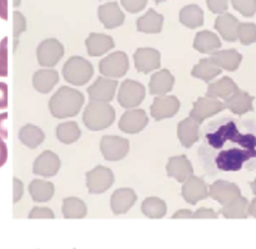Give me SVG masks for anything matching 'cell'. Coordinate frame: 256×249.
<instances>
[{"label": "cell", "mask_w": 256, "mask_h": 249, "mask_svg": "<svg viewBox=\"0 0 256 249\" xmlns=\"http://www.w3.org/2000/svg\"><path fill=\"white\" fill-rule=\"evenodd\" d=\"M198 162L209 176L256 171V118L222 116L200 132Z\"/></svg>", "instance_id": "cell-1"}, {"label": "cell", "mask_w": 256, "mask_h": 249, "mask_svg": "<svg viewBox=\"0 0 256 249\" xmlns=\"http://www.w3.org/2000/svg\"><path fill=\"white\" fill-rule=\"evenodd\" d=\"M84 103L81 91L70 86H62L49 100V111L56 118L74 117Z\"/></svg>", "instance_id": "cell-2"}, {"label": "cell", "mask_w": 256, "mask_h": 249, "mask_svg": "<svg viewBox=\"0 0 256 249\" xmlns=\"http://www.w3.org/2000/svg\"><path fill=\"white\" fill-rule=\"evenodd\" d=\"M82 120L84 126L91 131H102L113 125L116 120V109L109 103L91 100L84 108Z\"/></svg>", "instance_id": "cell-3"}, {"label": "cell", "mask_w": 256, "mask_h": 249, "mask_svg": "<svg viewBox=\"0 0 256 249\" xmlns=\"http://www.w3.org/2000/svg\"><path fill=\"white\" fill-rule=\"evenodd\" d=\"M64 80L70 85H86L94 75V67L84 57H70L62 68Z\"/></svg>", "instance_id": "cell-4"}, {"label": "cell", "mask_w": 256, "mask_h": 249, "mask_svg": "<svg viewBox=\"0 0 256 249\" xmlns=\"http://www.w3.org/2000/svg\"><path fill=\"white\" fill-rule=\"evenodd\" d=\"M146 97L145 86L134 80H124L118 91V103L124 109L138 107Z\"/></svg>", "instance_id": "cell-5"}, {"label": "cell", "mask_w": 256, "mask_h": 249, "mask_svg": "<svg viewBox=\"0 0 256 249\" xmlns=\"http://www.w3.org/2000/svg\"><path fill=\"white\" fill-rule=\"evenodd\" d=\"M130 68V61L124 52H114L108 54L104 59H102L99 63L100 74L109 79H120L127 74Z\"/></svg>", "instance_id": "cell-6"}, {"label": "cell", "mask_w": 256, "mask_h": 249, "mask_svg": "<svg viewBox=\"0 0 256 249\" xmlns=\"http://www.w3.org/2000/svg\"><path fill=\"white\" fill-rule=\"evenodd\" d=\"M100 152L106 161H122L130 152V141L116 135H104L100 140Z\"/></svg>", "instance_id": "cell-7"}, {"label": "cell", "mask_w": 256, "mask_h": 249, "mask_svg": "<svg viewBox=\"0 0 256 249\" xmlns=\"http://www.w3.org/2000/svg\"><path fill=\"white\" fill-rule=\"evenodd\" d=\"M38 62L41 67L52 68L64 56V47L56 39H46L38 47Z\"/></svg>", "instance_id": "cell-8"}, {"label": "cell", "mask_w": 256, "mask_h": 249, "mask_svg": "<svg viewBox=\"0 0 256 249\" xmlns=\"http://www.w3.org/2000/svg\"><path fill=\"white\" fill-rule=\"evenodd\" d=\"M114 175L110 168L96 166L86 173V186L90 194H102L112 188Z\"/></svg>", "instance_id": "cell-9"}, {"label": "cell", "mask_w": 256, "mask_h": 249, "mask_svg": "<svg viewBox=\"0 0 256 249\" xmlns=\"http://www.w3.org/2000/svg\"><path fill=\"white\" fill-rule=\"evenodd\" d=\"M224 109H226L224 102H220V100L216 99V98L201 97L194 103V107H192L191 112H190V117L194 118L196 122L201 125L205 120L218 115Z\"/></svg>", "instance_id": "cell-10"}, {"label": "cell", "mask_w": 256, "mask_h": 249, "mask_svg": "<svg viewBox=\"0 0 256 249\" xmlns=\"http://www.w3.org/2000/svg\"><path fill=\"white\" fill-rule=\"evenodd\" d=\"M180 108V102L174 95H160L156 97L150 107V113L155 121L174 117Z\"/></svg>", "instance_id": "cell-11"}, {"label": "cell", "mask_w": 256, "mask_h": 249, "mask_svg": "<svg viewBox=\"0 0 256 249\" xmlns=\"http://www.w3.org/2000/svg\"><path fill=\"white\" fill-rule=\"evenodd\" d=\"M118 82L114 79L105 76H99L95 80L92 85L88 88V94L90 100L94 102L109 103L114 99Z\"/></svg>", "instance_id": "cell-12"}, {"label": "cell", "mask_w": 256, "mask_h": 249, "mask_svg": "<svg viewBox=\"0 0 256 249\" xmlns=\"http://www.w3.org/2000/svg\"><path fill=\"white\" fill-rule=\"evenodd\" d=\"M182 196L190 204H198L200 200L206 199L209 196V186L204 181V179H201L198 176H191L184 182Z\"/></svg>", "instance_id": "cell-13"}, {"label": "cell", "mask_w": 256, "mask_h": 249, "mask_svg": "<svg viewBox=\"0 0 256 249\" xmlns=\"http://www.w3.org/2000/svg\"><path fill=\"white\" fill-rule=\"evenodd\" d=\"M209 196L216 202L220 203L222 205H226L240 198L241 190L234 182L226 181V180H216V182H212L209 186Z\"/></svg>", "instance_id": "cell-14"}, {"label": "cell", "mask_w": 256, "mask_h": 249, "mask_svg": "<svg viewBox=\"0 0 256 249\" xmlns=\"http://www.w3.org/2000/svg\"><path fill=\"white\" fill-rule=\"evenodd\" d=\"M134 67L141 74H148L155 70H159L162 58L159 50L154 48H138L134 54Z\"/></svg>", "instance_id": "cell-15"}, {"label": "cell", "mask_w": 256, "mask_h": 249, "mask_svg": "<svg viewBox=\"0 0 256 249\" xmlns=\"http://www.w3.org/2000/svg\"><path fill=\"white\" fill-rule=\"evenodd\" d=\"M148 123V117L144 109H127L120 121V131L126 134H138Z\"/></svg>", "instance_id": "cell-16"}, {"label": "cell", "mask_w": 256, "mask_h": 249, "mask_svg": "<svg viewBox=\"0 0 256 249\" xmlns=\"http://www.w3.org/2000/svg\"><path fill=\"white\" fill-rule=\"evenodd\" d=\"M60 170V159L58 154L52 150H45L41 153L34 162L32 172L42 177H52Z\"/></svg>", "instance_id": "cell-17"}, {"label": "cell", "mask_w": 256, "mask_h": 249, "mask_svg": "<svg viewBox=\"0 0 256 249\" xmlns=\"http://www.w3.org/2000/svg\"><path fill=\"white\" fill-rule=\"evenodd\" d=\"M166 175L173 177L178 182H184L194 176V167L187 155H174L166 162Z\"/></svg>", "instance_id": "cell-18"}, {"label": "cell", "mask_w": 256, "mask_h": 249, "mask_svg": "<svg viewBox=\"0 0 256 249\" xmlns=\"http://www.w3.org/2000/svg\"><path fill=\"white\" fill-rule=\"evenodd\" d=\"M98 17L105 29L108 30L116 29L122 26L124 22V13L122 12V9L116 2H110L108 4L100 6L98 8Z\"/></svg>", "instance_id": "cell-19"}, {"label": "cell", "mask_w": 256, "mask_h": 249, "mask_svg": "<svg viewBox=\"0 0 256 249\" xmlns=\"http://www.w3.org/2000/svg\"><path fill=\"white\" fill-rule=\"evenodd\" d=\"M177 138L184 148L194 147L200 140V123L191 117L182 120L177 126Z\"/></svg>", "instance_id": "cell-20"}, {"label": "cell", "mask_w": 256, "mask_h": 249, "mask_svg": "<svg viewBox=\"0 0 256 249\" xmlns=\"http://www.w3.org/2000/svg\"><path fill=\"white\" fill-rule=\"evenodd\" d=\"M137 195L134 189L120 188L110 196V208L114 214H124L134 207Z\"/></svg>", "instance_id": "cell-21"}, {"label": "cell", "mask_w": 256, "mask_h": 249, "mask_svg": "<svg viewBox=\"0 0 256 249\" xmlns=\"http://www.w3.org/2000/svg\"><path fill=\"white\" fill-rule=\"evenodd\" d=\"M116 47L114 40L112 36L105 35V34L92 33L86 39V49L90 57H100L104 56Z\"/></svg>", "instance_id": "cell-22"}, {"label": "cell", "mask_w": 256, "mask_h": 249, "mask_svg": "<svg viewBox=\"0 0 256 249\" xmlns=\"http://www.w3.org/2000/svg\"><path fill=\"white\" fill-rule=\"evenodd\" d=\"M174 86V76L169 70H160L152 75L148 89H150V94L156 95H166L169 91H172Z\"/></svg>", "instance_id": "cell-23"}, {"label": "cell", "mask_w": 256, "mask_h": 249, "mask_svg": "<svg viewBox=\"0 0 256 249\" xmlns=\"http://www.w3.org/2000/svg\"><path fill=\"white\" fill-rule=\"evenodd\" d=\"M238 25V20L234 16H232L230 13H223L216 17L214 27L224 40L233 43V41L238 40V35H237Z\"/></svg>", "instance_id": "cell-24"}, {"label": "cell", "mask_w": 256, "mask_h": 249, "mask_svg": "<svg viewBox=\"0 0 256 249\" xmlns=\"http://www.w3.org/2000/svg\"><path fill=\"white\" fill-rule=\"evenodd\" d=\"M252 102V95H250L248 93H246V91H242L238 89L230 99H227L224 102V104H226V108L230 109L233 115L244 116L246 115L248 112L254 111Z\"/></svg>", "instance_id": "cell-25"}, {"label": "cell", "mask_w": 256, "mask_h": 249, "mask_svg": "<svg viewBox=\"0 0 256 249\" xmlns=\"http://www.w3.org/2000/svg\"><path fill=\"white\" fill-rule=\"evenodd\" d=\"M59 74L52 68L36 71L32 76V85L36 91L41 94H48L52 90V88L58 84Z\"/></svg>", "instance_id": "cell-26"}, {"label": "cell", "mask_w": 256, "mask_h": 249, "mask_svg": "<svg viewBox=\"0 0 256 249\" xmlns=\"http://www.w3.org/2000/svg\"><path fill=\"white\" fill-rule=\"evenodd\" d=\"M238 90V86L236 85V82L233 81L230 77L224 76L220 80L216 82H212L209 86H208L206 97L216 98L219 100H226L230 99L236 91Z\"/></svg>", "instance_id": "cell-27"}, {"label": "cell", "mask_w": 256, "mask_h": 249, "mask_svg": "<svg viewBox=\"0 0 256 249\" xmlns=\"http://www.w3.org/2000/svg\"><path fill=\"white\" fill-rule=\"evenodd\" d=\"M210 58L219 68L226 71H236L242 62V56L236 49L216 50Z\"/></svg>", "instance_id": "cell-28"}, {"label": "cell", "mask_w": 256, "mask_h": 249, "mask_svg": "<svg viewBox=\"0 0 256 249\" xmlns=\"http://www.w3.org/2000/svg\"><path fill=\"white\" fill-rule=\"evenodd\" d=\"M137 30L144 34H159L163 29L164 17L155 9H148V12L137 20Z\"/></svg>", "instance_id": "cell-29"}, {"label": "cell", "mask_w": 256, "mask_h": 249, "mask_svg": "<svg viewBox=\"0 0 256 249\" xmlns=\"http://www.w3.org/2000/svg\"><path fill=\"white\" fill-rule=\"evenodd\" d=\"M220 47L222 43L218 35L212 33V31H208V30H204V31H200V33L196 34L195 40H194V49L202 54L214 53Z\"/></svg>", "instance_id": "cell-30"}, {"label": "cell", "mask_w": 256, "mask_h": 249, "mask_svg": "<svg viewBox=\"0 0 256 249\" xmlns=\"http://www.w3.org/2000/svg\"><path fill=\"white\" fill-rule=\"evenodd\" d=\"M222 74V68L212 61V58H204L198 62L195 67L192 68L191 76L195 79H200L205 82H210L212 79H216L218 75Z\"/></svg>", "instance_id": "cell-31"}, {"label": "cell", "mask_w": 256, "mask_h": 249, "mask_svg": "<svg viewBox=\"0 0 256 249\" xmlns=\"http://www.w3.org/2000/svg\"><path fill=\"white\" fill-rule=\"evenodd\" d=\"M180 22L188 29H198L204 25V12L196 4L184 7L180 12Z\"/></svg>", "instance_id": "cell-32"}, {"label": "cell", "mask_w": 256, "mask_h": 249, "mask_svg": "<svg viewBox=\"0 0 256 249\" xmlns=\"http://www.w3.org/2000/svg\"><path fill=\"white\" fill-rule=\"evenodd\" d=\"M20 143L26 145L30 149H36L42 141L45 140V134L40 127L28 123L26 126H24L20 130Z\"/></svg>", "instance_id": "cell-33"}, {"label": "cell", "mask_w": 256, "mask_h": 249, "mask_svg": "<svg viewBox=\"0 0 256 249\" xmlns=\"http://www.w3.org/2000/svg\"><path fill=\"white\" fill-rule=\"evenodd\" d=\"M28 191L35 202L44 203L52 199L56 189H54V184L52 182L45 181V180H34L28 185Z\"/></svg>", "instance_id": "cell-34"}, {"label": "cell", "mask_w": 256, "mask_h": 249, "mask_svg": "<svg viewBox=\"0 0 256 249\" xmlns=\"http://www.w3.org/2000/svg\"><path fill=\"white\" fill-rule=\"evenodd\" d=\"M62 213L64 218H84L88 214V205L76 196H70L63 200Z\"/></svg>", "instance_id": "cell-35"}, {"label": "cell", "mask_w": 256, "mask_h": 249, "mask_svg": "<svg viewBox=\"0 0 256 249\" xmlns=\"http://www.w3.org/2000/svg\"><path fill=\"white\" fill-rule=\"evenodd\" d=\"M219 213L223 214L226 218H248V200L241 195L233 202L223 205V208H220Z\"/></svg>", "instance_id": "cell-36"}, {"label": "cell", "mask_w": 256, "mask_h": 249, "mask_svg": "<svg viewBox=\"0 0 256 249\" xmlns=\"http://www.w3.org/2000/svg\"><path fill=\"white\" fill-rule=\"evenodd\" d=\"M56 135L60 143L68 145V144L76 143L81 138V130L78 127V123L74 121H70V122H63L58 125Z\"/></svg>", "instance_id": "cell-37"}, {"label": "cell", "mask_w": 256, "mask_h": 249, "mask_svg": "<svg viewBox=\"0 0 256 249\" xmlns=\"http://www.w3.org/2000/svg\"><path fill=\"white\" fill-rule=\"evenodd\" d=\"M141 211L148 218H163L166 214V204L158 196H150L142 202Z\"/></svg>", "instance_id": "cell-38"}, {"label": "cell", "mask_w": 256, "mask_h": 249, "mask_svg": "<svg viewBox=\"0 0 256 249\" xmlns=\"http://www.w3.org/2000/svg\"><path fill=\"white\" fill-rule=\"evenodd\" d=\"M238 40L241 44L250 45L256 41V25L255 24H240L238 25Z\"/></svg>", "instance_id": "cell-39"}, {"label": "cell", "mask_w": 256, "mask_h": 249, "mask_svg": "<svg viewBox=\"0 0 256 249\" xmlns=\"http://www.w3.org/2000/svg\"><path fill=\"white\" fill-rule=\"evenodd\" d=\"M233 8L244 17H252L256 13V0H230Z\"/></svg>", "instance_id": "cell-40"}, {"label": "cell", "mask_w": 256, "mask_h": 249, "mask_svg": "<svg viewBox=\"0 0 256 249\" xmlns=\"http://www.w3.org/2000/svg\"><path fill=\"white\" fill-rule=\"evenodd\" d=\"M0 76H8V39L0 41Z\"/></svg>", "instance_id": "cell-41"}, {"label": "cell", "mask_w": 256, "mask_h": 249, "mask_svg": "<svg viewBox=\"0 0 256 249\" xmlns=\"http://www.w3.org/2000/svg\"><path fill=\"white\" fill-rule=\"evenodd\" d=\"M120 4L128 13H138L145 8L148 0H120Z\"/></svg>", "instance_id": "cell-42"}, {"label": "cell", "mask_w": 256, "mask_h": 249, "mask_svg": "<svg viewBox=\"0 0 256 249\" xmlns=\"http://www.w3.org/2000/svg\"><path fill=\"white\" fill-rule=\"evenodd\" d=\"M206 6L214 15H223L228 9V0H206Z\"/></svg>", "instance_id": "cell-43"}, {"label": "cell", "mask_w": 256, "mask_h": 249, "mask_svg": "<svg viewBox=\"0 0 256 249\" xmlns=\"http://www.w3.org/2000/svg\"><path fill=\"white\" fill-rule=\"evenodd\" d=\"M30 218H54V212L46 207H35L28 214Z\"/></svg>", "instance_id": "cell-44"}, {"label": "cell", "mask_w": 256, "mask_h": 249, "mask_svg": "<svg viewBox=\"0 0 256 249\" xmlns=\"http://www.w3.org/2000/svg\"><path fill=\"white\" fill-rule=\"evenodd\" d=\"M26 30V21H24V16L20 12L14 13V39L18 38L20 34Z\"/></svg>", "instance_id": "cell-45"}, {"label": "cell", "mask_w": 256, "mask_h": 249, "mask_svg": "<svg viewBox=\"0 0 256 249\" xmlns=\"http://www.w3.org/2000/svg\"><path fill=\"white\" fill-rule=\"evenodd\" d=\"M192 218H218V213L212 211V208H198V211L194 212Z\"/></svg>", "instance_id": "cell-46"}, {"label": "cell", "mask_w": 256, "mask_h": 249, "mask_svg": "<svg viewBox=\"0 0 256 249\" xmlns=\"http://www.w3.org/2000/svg\"><path fill=\"white\" fill-rule=\"evenodd\" d=\"M8 107V86L4 82H0V109Z\"/></svg>", "instance_id": "cell-47"}, {"label": "cell", "mask_w": 256, "mask_h": 249, "mask_svg": "<svg viewBox=\"0 0 256 249\" xmlns=\"http://www.w3.org/2000/svg\"><path fill=\"white\" fill-rule=\"evenodd\" d=\"M8 159V148L4 141V139L0 138V167H3Z\"/></svg>", "instance_id": "cell-48"}, {"label": "cell", "mask_w": 256, "mask_h": 249, "mask_svg": "<svg viewBox=\"0 0 256 249\" xmlns=\"http://www.w3.org/2000/svg\"><path fill=\"white\" fill-rule=\"evenodd\" d=\"M13 184H14V196H13V202L17 203L20 199V196L24 194V184L20 181L18 179L13 180Z\"/></svg>", "instance_id": "cell-49"}, {"label": "cell", "mask_w": 256, "mask_h": 249, "mask_svg": "<svg viewBox=\"0 0 256 249\" xmlns=\"http://www.w3.org/2000/svg\"><path fill=\"white\" fill-rule=\"evenodd\" d=\"M8 118V113H0V138L6 139L8 138V131H6V127L4 126V122Z\"/></svg>", "instance_id": "cell-50"}, {"label": "cell", "mask_w": 256, "mask_h": 249, "mask_svg": "<svg viewBox=\"0 0 256 249\" xmlns=\"http://www.w3.org/2000/svg\"><path fill=\"white\" fill-rule=\"evenodd\" d=\"M194 216V212L190 211V209H180V211L176 212L172 216V218H192Z\"/></svg>", "instance_id": "cell-51"}, {"label": "cell", "mask_w": 256, "mask_h": 249, "mask_svg": "<svg viewBox=\"0 0 256 249\" xmlns=\"http://www.w3.org/2000/svg\"><path fill=\"white\" fill-rule=\"evenodd\" d=\"M0 17L6 21L8 18V9H6V0H0Z\"/></svg>", "instance_id": "cell-52"}, {"label": "cell", "mask_w": 256, "mask_h": 249, "mask_svg": "<svg viewBox=\"0 0 256 249\" xmlns=\"http://www.w3.org/2000/svg\"><path fill=\"white\" fill-rule=\"evenodd\" d=\"M248 216H252L256 218V198H254L251 203H248Z\"/></svg>", "instance_id": "cell-53"}, {"label": "cell", "mask_w": 256, "mask_h": 249, "mask_svg": "<svg viewBox=\"0 0 256 249\" xmlns=\"http://www.w3.org/2000/svg\"><path fill=\"white\" fill-rule=\"evenodd\" d=\"M250 186H251V190H252V193L256 195V180H254V181L251 182Z\"/></svg>", "instance_id": "cell-54"}, {"label": "cell", "mask_w": 256, "mask_h": 249, "mask_svg": "<svg viewBox=\"0 0 256 249\" xmlns=\"http://www.w3.org/2000/svg\"><path fill=\"white\" fill-rule=\"evenodd\" d=\"M154 2L156 4H159V3H163V2H166V0H154Z\"/></svg>", "instance_id": "cell-55"}]
</instances>
